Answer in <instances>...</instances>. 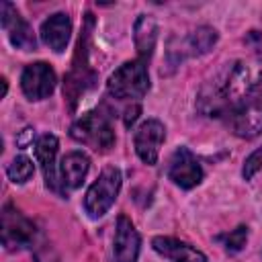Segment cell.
Returning a JSON list of instances; mask_svg holds the SVG:
<instances>
[{"mask_svg":"<svg viewBox=\"0 0 262 262\" xmlns=\"http://www.w3.org/2000/svg\"><path fill=\"white\" fill-rule=\"evenodd\" d=\"M139 233L135 225L131 223L129 217L119 215L117 219V229H115V239H113V256L115 262H137L139 258Z\"/></svg>","mask_w":262,"mask_h":262,"instance_id":"obj_13","label":"cell"},{"mask_svg":"<svg viewBox=\"0 0 262 262\" xmlns=\"http://www.w3.org/2000/svg\"><path fill=\"white\" fill-rule=\"evenodd\" d=\"M90 170V160L84 151H70L59 162V180L63 190H74L82 186L86 174Z\"/></svg>","mask_w":262,"mask_h":262,"instance_id":"obj_16","label":"cell"},{"mask_svg":"<svg viewBox=\"0 0 262 262\" xmlns=\"http://www.w3.org/2000/svg\"><path fill=\"white\" fill-rule=\"evenodd\" d=\"M90 31H92V14H86V25L82 29V35L76 45V57L72 61V70L68 72L63 80V96L70 102V106H76V100L94 86L96 74L88 66V41H90Z\"/></svg>","mask_w":262,"mask_h":262,"instance_id":"obj_3","label":"cell"},{"mask_svg":"<svg viewBox=\"0 0 262 262\" xmlns=\"http://www.w3.org/2000/svg\"><path fill=\"white\" fill-rule=\"evenodd\" d=\"M149 90L147 61L131 59L119 66L106 80V92L117 100H139Z\"/></svg>","mask_w":262,"mask_h":262,"instance_id":"obj_4","label":"cell"},{"mask_svg":"<svg viewBox=\"0 0 262 262\" xmlns=\"http://www.w3.org/2000/svg\"><path fill=\"white\" fill-rule=\"evenodd\" d=\"M0 18H2V29L8 35V41L12 43L14 49L20 51H35L37 47V39L35 33L31 29V25L20 16V12L14 8V4L10 2H2L0 4Z\"/></svg>","mask_w":262,"mask_h":262,"instance_id":"obj_11","label":"cell"},{"mask_svg":"<svg viewBox=\"0 0 262 262\" xmlns=\"http://www.w3.org/2000/svg\"><path fill=\"white\" fill-rule=\"evenodd\" d=\"M72 139L92 147L94 151H108L115 145V127L111 121V113L102 106L84 113L72 127Z\"/></svg>","mask_w":262,"mask_h":262,"instance_id":"obj_2","label":"cell"},{"mask_svg":"<svg viewBox=\"0 0 262 262\" xmlns=\"http://www.w3.org/2000/svg\"><path fill=\"white\" fill-rule=\"evenodd\" d=\"M33 172H35V164H33V160L31 158H27V156H16L10 164H8V168H6V174H8V178L14 182V184H25L31 176H33Z\"/></svg>","mask_w":262,"mask_h":262,"instance_id":"obj_19","label":"cell"},{"mask_svg":"<svg viewBox=\"0 0 262 262\" xmlns=\"http://www.w3.org/2000/svg\"><path fill=\"white\" fill-rule=\"evenodd\" d=\"M139 113H141V106H139V104L127 106V108H125V127H131V125L137 121Z\"/></svg>","mask_w":262,"mask_h":262,"instance_id":"obj_22","label":"cell"},{"mask_svg":"<svg viewBox=\"0 0 262 262\" xmlns=\"http://www.w3.org/2000/svg\"><path fill=\"white\" fill-rule=\"evenodd\" d=\"M203 176H205L203 166L194 158V154L184 145L176 147V151L172 154L170 164H168V178L176 186H180L184 190H190L196 184H201Z\"/></svg>","mask_w":262,"mask_h":262,"instance_id":"obj_9","label":"cell"},{"mask_svg":"<svg viewBox=\"0 0 262 262\" xmlns=\"http://www.w3.org/2000/svg\"><path fill=\"white\" fill-rule=\"evenodd\" d=\"M123 184V176L121 170L115 166H106L100 176L88 186L86 194H84V209L92 219L102 217L117 201L119 190Z\"/></svg>","mask_w":262,"mask_h":262,"instance_id":"obj_5","label":"cell"},{"mask_svg":"<svg viewBox=\"0 0 262 262\" xmlns=\"http://www.w3.org/2000/svg\"><path fill=\"white\" fill-rule=\"evenodd\" d=\"M151 248L168 258L170 262H207V256L192 248L190 244H184L180 239H174V237H164V235H156L151 239Z\"/></svg>","mask_w":262,"mask_h":262,"instance_id":"obj_15","label":"cell"},{"mask_svg":"<svg viewBox=\"0 0 262 262\" xmlns=\"http://www.w3.org/2000/svg\"><path fill=\"white\" fill-rule=\"evenodd\" d=\"M227 127L242 139H254L262 133V90L248 96L225 115Z\"/></svg>","mask_w":262,"mask_h":262,"instance_id":"obj_6","label":"cell"},{"mask_svg":"<svg viewBox=\"0 0 262 262\" xmlns=\"http://www.w3.org/2000/svg\"><path fill=\"white\" fill-rule=\"evenodd\" d=\"M262 170V145L256 147L246 160H244V166H242V176L244 180H252L256 172Z\"/></svg>","mask_w":262,"mask_h":262,"instance_id":"obj_21","label":"cell"},{"mask_svg":"<svg viewBox=\"0 0 262 262\" xmlns=\"http://www.w3.org/2000/svg\"><path fill=\"white\" fill-rule=\"evenodd\" d=\"M35 239V223L25 217L14 205L2 209V246L6 250H20Z\"/></svg>","mask_w":262,"mask_h":262,"instance_id":"obj_7","label":"cell"},{"mask_svg":"<svg viewBox=\"0 0 262 262\" xmlns=\"http://www.w3.org/2000/svg\"><path fill=\"white\" fill-rule=\"evenodd\" d=\"M217 41H219V33L209 25H201L182 43H184V51L188 55H196L199 57V55H207L217 45Z\"/></svg>","mask_w":262,"mask_h":262,"instance_id":"obj_18","label":"cell"},{"mask_svg":"<svg viewBox=\"0 0 262 262\" xmlns=\"http://www.w3.org/2000/svg\"><path fill=\"white\" fill-rule=\"evenodd\" d=\"M217 239L223 242V246H225V250H227L229 254H237V252L246 246V239H248V227H246V225H237L235 229H231V231L225 233V235H219Z\"/></svg>","mask_w":262,"mask_h":262,"instance_id":"obj_20","label":"cell"},{"mask_svg":"<svg viewBox=\"0 0 262 262\" xmlns=\"http://www.w3.org/2000/svg\"><path fill=\"white\" fill-rule=\"evenodd\" d=\"M158 41V20L151 14H139L133 25V43L139 59L149 61Z\"/></svg>","mask_w":262,"mask_h":262,"instance_id":"obj_17","label":"cell"},{"mask_svg":"<svg viewBox=\"0 0 262 262\" xmlns=\"http://www.w3.org/2000/svg\"><path fill=\"white\" fill-rule=\"evenodd\" d=\"M57 149H59V141L53 133H45L35 141V156H37V162L41 164V170L45 176V186L57 194H66L61 180L57 176V170H55Z\"/></svg>","mask_w":262,"mask_h":262,"instance_id":"obj_12","label":"cell"},{"mask_svg":"<svg viewBox=\"0 0 262 262\" xmlns=\"http://www.w3.org/2000/svg\"><path fill=\"white\" fill-rule=\"evenodd\" d=\"M41 41L55 53H63L72 37V18L68 12H55L41 23Z\"/></svg>","mask_w":262,"mask_h":262,"instance_id":"obj_14","label":"cell"},{"mask_svg":"<svg viewBox=\"0 0 262 262\" xmlns=\"http://www.w3.org/2000/svg\"><path fill=\"white\" fill-rule=\"evenodd\" d=\"M166 139V127L162 121L158 119H147L143 121L133 135V145H135V154L139 156V160L147 166H156L158 156H160V147Z\"/></svg>","mask_w":262,"mask_h":262,"instance_id":"obj_10","label":"cell"},{"mask_svg":"<svg viewBox=\"0 0 262 262\" xmlns=\"http://www.w3.org/2000/svg\"><path fill=\"white\" fill-rule=\"evenodd\" d=\"M57 86L55 70L45 61H33L25 66L20 74V88L29 100H43L53 94Z\"/></svg>","mask_w":262,"mask_h":262,"instance_id":"obj_8","label":"cell"},{"mask_svg":"<svg viewBox=\"0 0 262 262\" xmlns=\"http://www.w3.org/2000/svg\"><path fill=\"white\" fill-rule=\"evenodd\" d=\"M258 90H262L260 70L242 59L223 63V68L199 90L196 108L205 117H225Z\"/></svg>","mask_w":262,"mask_h":262,"instance_id":"obj_1","label":"cell"}]
</instances>
